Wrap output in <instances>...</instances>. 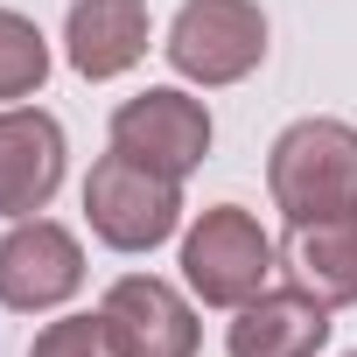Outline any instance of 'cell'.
<instances>
[{
  "label": "cell",
  "instance_id": "cell-1",
  "mask_svg": "<svg viewBox=\"0 0 357 357\" xmlns=\"http://www.w3.org/2000/svg\"><path fill=\"white\" fill-rule=\"evenodd\" d=\"M273 204L294 231L357 218V126L343 119H294L266 154Z\"/></svg>",
  "mask_w": 357,
  "mask_h": 357
},
{
  "label": "cell",
  "instance_id": "cell-2",
  "mask_svg": "<svg viewBox=\"0 0 357 357\" xmlns=\"http://www.w3.org/2000/svg\"><path fill=\"white\" fill-rule=\"evenodd\" d=\"M84 218L112 252H154L175 225H183V183L133 154H105L84 183Z\"/></svg>",
  "mask_w": 357,
  "mask_h": 357
},
{
  "label": "cell",
  "instance_id": "cell-3",
  "mask_svg": "<svg viewBox=\"0 0 357 357\" xmlns=\"http://www.w3.org/2000/svg\"><path fill=\"white\" fill-rule=\"evenodd\" d=\"M161 50L190 84H238L266 56V15L252 0H183Z\"/></svg>",
  "mask_w": 357,
  "mask_h": 357
},
{
  "label": "cell",
  "instance_id": "cell-4",
  "mask_svg": "<svg viewBox=\"0 0 357 357\" xmlns=\"http://www.w3.org/2000/svg\"><path fill=\"white\" fill-rule=\"evenodd\" d=\"M273 273V238L259 231L252 211L218 204L197 218V231L183 238V280L211 301V308H245Z\"/></svg>",
  "mask_w": 357,
  "mask_h": 357
},
{
  "label": "cell",
  "instance_id": "cell-5",
  "mask_svg": "<svg viewBox=\"0 0 357 357\" xmlns=\"http://www.w3.org/2000/svg\"><path fill=\"white\" fill-rule=\"evenodd\" d=\"M112 147L183 183V175L211 154V112H204L190 91L154 84V91H140V98H126V105L112 112Z\"/></svg>",
  "mask_w": 357,
  "mask_h": 357
},
{
  "label": "cell",
  "instance_id": "cell-6",
  "mask_svg": "<svg viewBox=\"0 0 357 357\" xmlns=\"http://www.w3.org/2000/svg\"><path fill=\"white\" fill-rule=\"evenodd\" d=\"M98 322H105V336H112L119 357H197V343H204L197 308L168 280H154V273L112 280L105 301H98Z\"/></svg>",
  "mask_w": 357,
  "mask_h": 357
},
{
  "label": "cell",
  "instance_id": "cell-7",
  "mask_svg": "<svg viewBox=\"0 0 357 357\" xmlns=\"http://www.w3.org/2000/svg\"><path fill=\"white\" fill-rule=\"evenodd\" d=\"M77 287H84V245L50 218H15V231L0 238V301L36 315L70 301Z\"/></svg>",
  "mask_w": 357,
  "mask_h": 357
},
{
  "label": "cell",
  "instance_id": "cell-8",
  "mask_svg": "<svg viewBox=\"0 0 357 357\" xmlns=\"http://www.w3.org/2000/svg\"><path fill=\"white\" fill-rule=\"evenodd\" d=\"M63 183V126L43 105L0 112V218H36Z\"/></svg>",
  "mask_w": 357,
  "mask_h": 357
},
{
  "label": "cell",
  "instance_id": "cell-9",
  "mask_svg": "<svg viewBox=\"0 0 357 357\" xmlns=\"http://www.w3.org/2000/svg\"><path fill=\"white\" fill-rule=\"evenodd\" d=\"M322 343H329V301L315 287H259L225 336L231 357H315Z\"/></svg>",
  "mask_w": 357,
  "mask_h": 357
},
{
  "label": "cell",
  "instance_id": "cell-10",
  "mask_svg": "<svg viewBox=\"0 0 357 357\" xmlns=\"http://www.w3.org/2000/svg\"><path fill=\"white\" fill-rule=\"evenodd\" d=\"M63 50H70V70L91 84L133 70L147 56V0H70Z\"/></svg>",
  "mask_w": 357,
  "mask_h": 357
},
{
  "label": "cell",
  "instance_id": "cell-11",
  "mask_svg": "<svg viewBox=\"0 0 357 357\" xmlns=\"http://www.w3.org/2000/svg\"><path fill=\"white\" fill-rule=\"evenodd\" d=\"M294 273H301V287H315L329 308L357 301V218H329V225L294 231Z\"/></svg>",
  "mask_w": 357,
  "mask_h": 357
},
{
  "label": "cell",
  "instance_id": "cell-12",
  "mask_svg": "<svg viewBox=\"0 0 357 357\" xmlns=\"http://www.w3.org/2000/svg\"><path fill=\"white\" fill-rule=\"evenodd\" d=\"M43 77H50L43 29L15 8H0V98H29V91H43Z\"/></svg>",
  "mask_w": 357,
  "mask_h": 357
},
{
  "label": "cell",
  "instance_id": "cell-13",
  "mask_svg": "<svg viewBox=\"0 0 357 357\" xmlns=\"http://www.w3.org/2000/svg\"><path fill=\"white\" fill-rule=\"evenodd\" d=\"M29 357H119V350H112V336H105L98 315H63V322H50L36 336Z\"/></svg>",
  "mask_w": 357,
  "mask_h": 357
}]
</instances>
